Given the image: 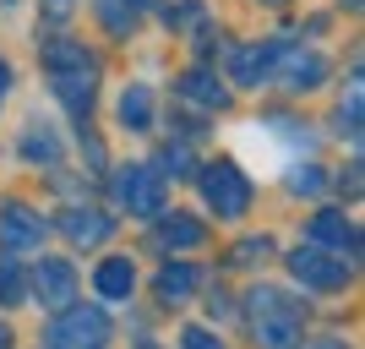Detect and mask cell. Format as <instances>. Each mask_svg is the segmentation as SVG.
<instances>
[{
	"label": "cell",
	"instance_id": "6da1fadb",
	"mask_svg": "<svg viewBox=\"0 0 365 349\" xmlns=\"http://www.w3.org/2000/svg\"><path fill=\"white\" fill-rule=\"evenodd\" d=\"M44 71H49V82H55V93H61V104L71 109V115H88L93 76H98V66H93L88 49L71 44V39H55V44L44 49Z\"/></svg>",
	"mask_w": 365,
	"mask_h": 349
},
{
	"label": "cell",
	"instance_id": "7a4b0ae2",
	"mask_svg": "<svg viewBox=\"0 0 365 349\" xmlns=\"http://www.w3.org/2000/svg\"><path fill=\"white\" fill-rule=\"evenodd\" d=\"M251 333H257L262 349H294L300 344V300L284 295L273 284H257L251 289Z\"/></svg>",
	"mask_w": 365,
	"mask_h": 349
},
{
	"label": "cell",
	"instance_id": "3957f363",
	"mask_svg": "<svg viewBox=\"0 0 365 349\" xmlns=\"http://www.w3.org/2000/svg\"><path fill=\"white\" fill-rule=\"evenodd\" d=\"M49 349H109V317L98 305H66L49 328Z\"/></svg>",
	"mask_w": 365,
	"mask_h": 349
},
{
	"label": "cell",
	"instance_id": "277c9868",
	"mask_svg": "<svg viewBox=\"0 0 365 349\" xmlns=\"http://www.w3.org/2000/svg\"><path fill=\"white\" fill-rule=\"evenodd\" d=\"M202 197L218 218H245L251 208V181H245L235 164H207L202 169Z\"/></svg>",
	"mask_w": 365,
	"mask_h": 349
},
{
	"label": "cell",
	"instance_id": "5b68a950",
	"mask_svg": "<svg viewBox=\"0 0 365 349\" xmlns=\"http://www.w3.org/2000/svg\"><path fill=\"white\" fill-rule=\"evenodd\" d=\"M289 273L300 278V284H311V289H344L354 278V268L344 257H333V251H322V246H300L289 257Z\"/></svg>",
	"mask_w": 365,
	"mask_h": 349
},
{
	"label": "cell",
	"instance_id": "8992f818",
	"mask_svg": "<svg viewBox=\"0 0 365 349\" xmlns=\"http://www.w3.org/2000/svg\"><path fill=\"white\" fill-rule=\"evenodd\" d=\"M115 202L131 213H142V218H158V208H164V175H153V169L131 164L115 175Z\"/></svg>",
	"mask_w": 365,
	"mask_h": 349
},
{
	"label": "cell",
	"instance_id": "52a82bcc",
	"mask_svg": "<svg viewBox=\"0 0 365 349\" xmlns=\"http://www.w3.org/2000/svg\"><path fill=\"white\" fill-rule=\"evenodd\" d=\"M33 295H38V305H49V311H66V305L76 300V273H71V262L44 257L38 268H33Z\"/></svg>",
	"mask_w": 365,
	"mask_h": 349
},
{
	"label": "cell",
	"instance_id": "ba28073f",
	"mask_svg": "<svg viewBox=\"0 0 365 349\" xmlns=\"http://www.w3.org/2000/svg\"><path fill=\"white\" fill-rule=\"evenodd\" d=\"M38 241H44V218L33 208H22V202H6L0 208V246L6 251H33Z\"/></svg>",
	"mask_w": 365,
	"mask_h": 349
},
{
	"label": "cell",
	"instance_id": "9c48e42d",
	"mask_svg": "<svg viewBox=\"0 0 365 349\" xmlns=\"http://www.w3.org/2000/svg\"><path fill=\"white\" fill-rule=\"evenodd\" d=\"M311 246H322V251H333V257H344V262L360 257L354 224L344 218V213H317V218H311Z\"/></svg>",
	"mask_w": 365,
	"mask_h": 349
},
{
	"label": "cell",
	"instance_id": "30bf717a",
	"mask_svg": "<svg viewBox=\"0 0 365 349\" xmlns=\"http://www.w3.org/2000/svg\"><path fill=\"white\" fill-rule=\"evenodd\" d=\"M273 71L284 76V88L305 93V88H317L322 76H327V61H322L317 49H278V61H273Z\"/></svg>",
	"mask_w": 365,
	"mask_h": 349
},
{
	"label": "cell",
	"instance_id": "8fae6325",
	"mask_svg": "<svg viewBox=\"0 0 365 349\" xmlns=\"http://www.w3.org/2000/svg\"><path fill=\"white\" fill-rule=\"evenodd\" d=\"M61 229H66V241H76V246H104L115 235V218L98 213V208H71L61 218Z\"/></svg>",
	"mask_w": 365,
	"mask_h": 349
},
{
	"label": "cell",
	"instance_id": "7c38bea8",
	"mask_svg": "<svg viewBox=\"0 0 365 349\" xmlns=\"http://www.w3.org/2000/svg\"><path fill=\"white\" fill-rule=\"evenodd\" d=\"M273 61H278V44H245V49H235V82H240V88L267 82V76H273Z\"/></svg>",
	"mask_w": 365,
	"mask_h": 349
},
{
	"label": "cell",
	"instance_id": "4fadbf2b",
	"mask_svg": "<svg viewBox=\"0 0 365 349\" xmlns=\"http://www.w3.org/2000/svg\"><path fill=\"white\" fill-rule=\"evenodd\" d=\"M93 284H98V295H104V300H125V295L137 289V268H131L125 257H109V262H98Z\"/></svg>",
	"mask_w": 365,
	"mask_h": 349
},
{
	"label": "cell",
	"instance_id": "5bb4252c",
	"mask_svg": "<svg viewBox=\"0 0 365 349\" xmlns=\"http://www.w3.org/2000/svg\"><path fill=\"white\" fill-rule=\"evenodd\" d=\"M191 289H197V268H191V262H164V273H158V300L180 305V300H191Z\"/></svg>",
	"mask_w": 365,
	"mask_h": 349
},
{
	"label": "cell",
	"instance_id": "9a60e30c",
	"mask_svg": "<svg viewBox=\"0 0 365 349\" xmlns=\"http://www.w3.org/2000/svg\"><path fill=\"white\" fill-rule=\"evenodd\" d=\"M180 93L191 98V104H207V109H224V98H229V93H224V82H218L213 71H202V66L180 76Z\"/></svg>",
	"mask_w": 365,
	"mask_h": 349
},
{
	"label": "cell",
	"instance_id": "2e32d148",
	"mask_svg": "<svg viewBox=\"0 0 365 349\" xmlns=\"http://www.w3.org/2000/svg\"><path fill=\"white\" fill-rule=\"evenodd\" d=\"M158 241H164L169 251H191V246H202V224L185 218V213H169L164 224H158Z\"/></svg>",
	"mask_w": 365,
	"mask_h": 349
},
{
	"label": "cell",
	"instance_id": "e0dca14e",
	"mask_svg": "<svg viewBox=\"0 0 365 349\" xmlns=\"http://www.w3.org/2000/svg\"><path fill=\"white\" fill-rule=\"evenodd\" d=\"M120 121L131 126V131H148L153 126V93L148 88H125L120 93Z\"/></svg>",
	"mask_w": 365,
	"mask_h": 349
},
{
	"label": "cell",
	"instance_id": "ac0fdd59",
	"mask_svg": "<svg viewBox=\"0 0 365 349\" xmlns=\"http://www.w3.org/2000/svg\"><path fill=\"white\" fill-rule=\"evenodd\" d=\"M22 295H28V278H22V262H0V305H22Z\"/></svg>",
	"mask_w": 365,
	"mask_h": 349
},
{
	"label": "cell",
	"instance_id": "d6986e66",
	"mask_svg": "<svg viewBox=\"0 0 365 349\" xmlns=\"http://www.w3.org/2000/svg\"><path fill=\"white\" fill-rule=\"evenodd\" d=\"M22 153H28V158H38V164H61V142L49 137L44 126H33V131H28V142H22Z\"/></svg>",
	"mask_w": 365,
	"mask_h": 349
},
{
	"label": "cell",
	"instance_id": "ffe728a7",
	"mask_svg": "<svg viewBox=\"0 0 365 349\" xmlns=\"http://www.w3.org/2000/svg\"><path fill=\"white\" fill-rule=\"evenodd\" d=\"M289 186L300 191V197H317L327 181H322V169H317V164H305V169H294V181H289Z\"/></svg>",
	"mask_w": 365,
	"mask_h": 349
},
{
	"label": "cell",
	"instance_id": "44dd1931",
	"mask_svg": "<svg viewBox=\"0 0 365 349\" xmlns=\"http://www.w3.org/2000/svg\"><path fill=\"white\" fill-rule=\"evenodd\" d=\"M267 251H273V246L257 235V241H240V246H235V262H240V268H251V262H262Z\"/></svg>",
	"mask_w": 365,
	"mask_h": 349
},
{
	"label": "cell",
	"instance_id": "7402d4cb",
	"mask_svg": "<svg viewBox=\"0 0 365 349\" xmlns=\"http://www.w3.org/2000/svg\"><path fill=\"white\" fill-rule=\"evenodd\" d=\"M180 349H224V344H218L207 328H185V333H180Z\"/></svg>",
	"mask_w": 365,
	"mask_h": 349
},
{
	"label": "cell",
	"instance_id": "603a6c76",
	"mask_svg": "<svg viewBox=\"0 0 365 349\" xmlns=\"http://www.w3.org/2000/svg\"><path fill=\"white\" fill-rule=\"evenodd\" d=\"M158 164H164V169H191V153H185V148H164Z\"/></svg>",
	"mask_w": 365,
	"mask_h": 349
},
{
	"label": "cell",
	"instance_id": "cb8c5ba5",
	"mask_svg": "<svg viewBox=\"0 0 365 349\" xmlns=\"http://www.w3.org/2000/svg\"><path fill=\"white\" fill-rule=\"evenodd\" d=\"M305 349H349L344 338H317V344H305Z\"/></svg>",
	"mask_w": 365,
	"mask_h": 349
},
{
	"label": "cell",
	"instance_id": "d4e9b609",
	"mask_svg": "<svg viewBox=\"0 0 365 349\" xmlns=\"http://www.w3.org/2000/svg\"><path fill=\"white\" fill-rule=\"evenodd\" d=\"M0 349H11V328L6 322H0Z\"/></svg>",
	"mask_w": 365,
	"mask_h": 349
},
{
	"label": "cell",
	"instance_id": "484cf974",
	"mask_svg": "<svg viewBox=\"0 0 365 349\" xmlns=\"http://www.w3.org/2000/svg\"><path fill=\"white\" fill-rule=\"evenodd\" d=\"M6 82H11V71H6V66H0V93H6Z\"/></svg>",
	"mask_w": 365,
	"mask_h": 349
}]
</instances>
